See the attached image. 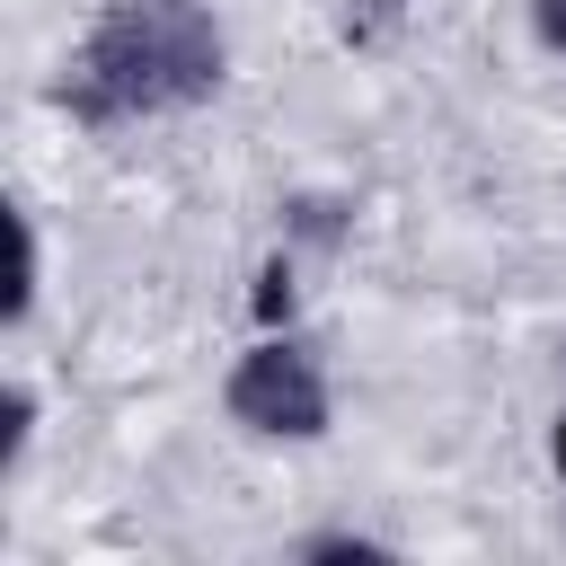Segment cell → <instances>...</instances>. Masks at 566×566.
I'll list each match as a JSON object with an SVG mask.
<instances>
[{
  "label": "cell",
  "instance_id": "obj_8",
  "mask_svg": "<svg viewBox=\"0 0 566 566\" xmlns=\"http://www.w3.org/2000/svg\"><path fill=\"white\" fill-rule=\"evenodd\" d=\"M548 460H557V486H566V416H557V433H548Z\"/></svg>",
  "mask_w": 566,
  "mask_h": 566
},
{
  "label": "cell",
  "instance_id": "obj_6",
  "mask_svg": "<svg viewBox=\"0 0 566 566\" xmlns=\"http://www.w3.org/2000/svg\"><path fill=\"white\" fill-rule=\"evenodd\" d=\"M301 557H389L380 539H354V531H327V539H310Z\"/></svg>",
  "mask_w": 566,
  "mask_h": 566
},
{
  "label": "cell",
  "instance_id": "obj_7",
  "mask_svg": "<svg viewBox=\"0 0 566 566\" xmlns=\"http://www.w3.org/2000/svg\"><path fill=\"white\" fill-rule=\"evenodd\" d=\"M531 18H539V44L566 53V0H531Z\"/></svg>",
  "mask_w": 566,
  "mask_h": 566
},
{
  "label": "cell",
  "instance_id": "obj_3",
  "mask_svg": "<svg viewBox=\"0 0 566 566\" xmlns=\"http://www.w3.org/2000/svg\"><path fill=\"white\" fill-rule=\"evenodd\" d=\"M9 239H18V274H9V318H27V310H35V274H44V265H35V221H27V212H9Z\"/></svg>",
  "mask_w": 566,
  "mask_h": 566
},
{
  "label": "cell",
  "instance_id": "obj_2",
  "mask_svg": "<svg viewBox=\"0 0 566 566\" xmlns=\"http://www.w3.org/2000/svg\"><path fill=\"white\" fill-rule=\"evenodd\" d=\"M221 407H230V424H248V433H265V442H318V433H327V371H318L310 345L265 336V345L239 354Z\"/></svg>",
  "mask_w": 566,
  "mask_h": 566
},
{
  "label": "cell",
  "instance_id": "obj_5",
  "mask_svg": "<svg viewBox=\"0 0 566 566\" xmlns=\"http://www.w3.org/2000/svg\"><path fill=\"white\" fill-rule=\"evenodd\" d=\"M27 442H35V398H27V389H9V469L27 460Z\"/></svg>",
  "mask_w": 566,
  "mask_h": 566
},
{
  "label": "cell",
  "instance_id": "obj_4",
  "mask_svg": "<svg viewBox=\"0 0 566 566\" xmlns=\"http://www.w3.org/2000/svg\"><path fill=\"white\" fill-rule=\"evenodd\" d=\"M256 318H265V327L292 318V256H265V274H256Z\"/></svg>",
  "mask_w": 566,
  "mask_h": 566
},
{
  "label": "cell",
  "instance_id": "obj_1",
  "mask_svg": "<svg viewBox=\"0 0 566 566\" xmlns=\"http://www.w3.org/2000/svg\"><path fill=\"white\" fill-rule=\"evenodd\" d=\"M221 27L203 0H115L62 62V106L80 124H142L203 106L221 88Z\"/></svg>",
  "mask_w": 566,
  "mask_h": 566
}]
</instances>
